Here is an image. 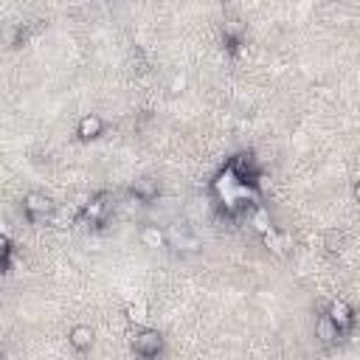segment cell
<instances>
[{"mask_svg": "<svg viewBox=\"0 0 360 360\" xmlns=\"http://www.w3.org/2000/svg\"><path fill=\"white\" fill-rule=\"evenodd\" d=\"M129 343H132V352L138 357H144V360H152V357H158L163 352V335L158 330H150V327L135 330Z\"/></svg>", "mask_w": 360, "mask_h": 360, "instance_id": "obj_1", "label": "cell"}, {"mask_svg": "<svg viewBox=\"0 0 360 360\" xmlns=\"http://www.w3.org/2000/svg\"><path fill=\"white\" fill-rule=\"evenodd\" d=\"M110 195L107 192H99L96 197H90L84 206H82V211H79V222H90V225H99V222H105L107 219V214H110Z\"/></svg>", "mask_w": 360, "mask_h": 360, "instance_id": "obj_2", "label": "cell"}, {"mask_svg": "<svg viewBox=\"0 0 360 360\" xmlns=\"http://www.w3.org/2000/svg\"><path fill=\"white\" fill-rule=\"evenodd\" d=\"M23 211H26L28 222H42V219H48V214H51V200L45 197L42 192H28L23 197Z\"/></svg>", "mask_w": 360, "mask_h": 360, "instance_id": "obj_3", "label": "cell"}, {"mask_svg": "<svg viewBox=\"0 0 360 360\" xmlns=\"http://www.w3.org/2000/svg\"><path fill=\"white\" fill-rule=\"evenodd\" d=\"M327 315H330V321L341 330V335L343 332H349L352 327H354V312H352V307L346 304V301H341V298H335V301H330V307H327Z\"/></svg>", "mask_w": 360, "mask_h": 360, "instance_id": "obj_4", "label": "cell"}, {"mask_svg": "<svg viewBox=\"0 0 360 360\" xmlns=\"http://www.w3.org/2000/svg\"><path fill=\"white\" fill-rule=\"evenodd\" d=\"M102 132H105V121H102V116H96V113L82 116L79 124H76V135H79L82 141H93V138H99Z\"/></svg>", "mask_w": 360, "mask_h": 360, "instance_id": "obj_5", "label": "cell"}, {"mask_svg": "<svg viewBox=\"0 0 360 360\" xmlns=\"http://www.w3.org/2000/svg\"><path fill=\"white\" fill-rule=\"evenodd\" d=\"M132 197L135 200H141V203H152L155 197H158V180L155 177H138V180H135V183H132Z\"/></svg>", "mask_w": 360, "mask_h": 360, "instance_id": "obj_6", "label": "cell"}, {"mask_svg": "<svg viewBox=\"0 0 360 360\" xmlns=\"http://www.w3.org/2000/svg\"><path fill=\"white\" fill-rule=\"evenodd\" d=\"M315 338H318L324 346H332V343H338L341 341V330L330 321V315L324 312L318 321H315Z\"/></svg>", "mask_w": 360, "mask_h": 360, "instance_id": "obj_7", "label": "cell"}, {"mask_svg": "<svg viewBox=\"0 0 360 360\" xmlns=\"http://www.w3.org/2000/svg\"><path fill=\"white\" fill-rule=\"evenodd\" d=\"M68 343H71L76 352H87L90 346H93V330H90L87 324H76V327L68 332Z\"/></svg>", "mask_w": 360, "mask_h": 360, "instance_id": "obj_8", "label": "cell"}, {"mask_svg": "<svg viewBox=\"0 0 360 360\" xmlns=\"http://www.w3.org/2000/svg\"><path fill=\"white\" fill-rule=\"evenodd\" d=\"M141 242L147 248H163L166 245V234L158 228V225H144V228H141Z\"/></svg>", "mask_w": 360, "mask_h": 360, "instance_id": "obj_9", "label": "cell"}, {"mask_svg": "<svg viewBox=\"0 0 360 360\" xmlns=\"http://www.w3.org/2000/svg\"><path fill=\"white\" fill-rule=\"evenodd\" d=\"M251 225L253 228L264 237L267 231H273V225H270V214L264 211V208H253V214H251Z\"/></svg>", "mask_w": 360, "mask_h": 360, "instance_id": "obj_10", "label": "cell"}, {"mask_svg": "<svg viewBox=\"0 0 360 360\" xmlns=\"http://www.w3.org/2000/svg\"><path fill=\"white\" fill-rule=\"evenodd\" d=\"M172 245H174L177 251H197V248H200V242H197L195 237H189L186 231H174V234H172Z\"/></svg>", "mask_w": 360, "mask_h": 360, "instance_id": "obj_11", "label": "cell"}, {"mask_svg": "<svg viewBox=\"0 0 360 360\" xmlns=\"http://www.w3.org/2000/svg\"><path fill=\"white\" fill-rule=\"evenodd\" d=\"M127 315H129V321H138V324H144V321H147V304H144V301H138V304H129V307H127Z\"/></svg>", "mask_w": 360, "mask_h": 360, "instance_id": "obj_12", "label": "cell"}, {"mask_svg": "<svg viewBox=\"0 0 360 360\" xmlns=\"http://www.w3.org/2000/svg\"><path fill=\"white\" fill-rule=\"evenodd\" d=\"M324 248L332 251V253L341 251V248H343V237H341L338 231H327V237H324Z\"/></svg>", "mask_w": 360, "mask_h": 360, "instance_id": "obj_13", "label": "cell"}, {"mask_svg": "<svg viewBox=\"0 0 360 360\" xmlns=\"http://www.w3.org/2000/svg\"><path fill=\"white\" fill-rule=\"evenodd\" d=\"M12 256H15V248H12V240L3 237V267H6V273L12 270Z\"/></svg>", "mask_w": 360, "mask_h": 360, "instance_id": "obj_14", "label": "cell"}, {"mask_svg": "<svg viewBox=\"0 0 360 360\" xmlns=\"http://www.w3.org/2000/svg\"><path fill=\"white\" fill-rule=\"evenodd\" d=\"M354 200L360 203V180H357V183H354Z\"/></svg>", "mask_w": 360, "mask_h": 360, "instance_id": "obj_15", "label": "cell"}]
</instances>
